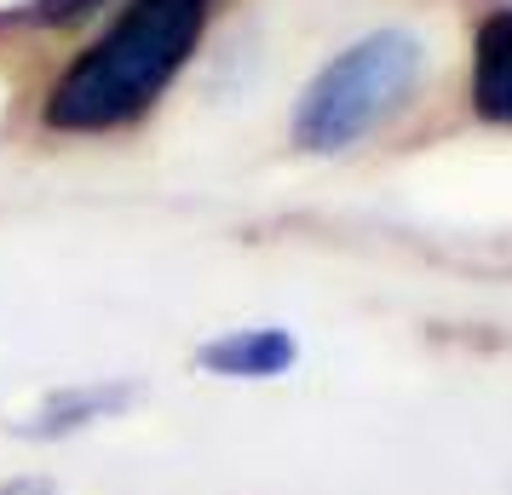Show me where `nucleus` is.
<instances>
[{"label": "nucleus", "mask_w": 512, "mask_h": 495, "mask_svg": "<svg viewBox=\"0 0 512 495\" xmlns=\"http://www.w3.org/2000/svg\"><path fill=\"white\" fill-rule=\"evenodd\" d=\"M213 18V0H127L121 18L47 93V127L58 133H116L139 121L190 64Z\"/></svg>", "instance_id": "1"}, {"label": "nucleus", "mask_w": 512, "mask_h": 495, "mask_svg": "<svg viewBox=\"0 0 512 495\" xmlns=\"http://www.w3.org/2000/svg\"><path fill=\"white\" fill-rule=\"evenodd\" d=\"M420 64H426V47L409 29H374L363 41H351L305 87L300 116H294L300 150L334 156V150H351L357 139H369L380 121H392L409 104Z\"/></svg>", "instance_id": "2"}, {"label": "nucleus", "mask_w": 512, "mask_h": 495, "mask_svg": "<svg viewBox=\"0 0 512 495\" xmlns=\"http://www.w3.org/2000/svg\"><path fill=\"white\" fill-rule=\"evenodd\" d=\"M472 110L495 127H512V6L489 12L472 41Z\"/></svg>", "instance_id": "3"}, {"label": "nucleus", "mask_w": 512, "mask_h": 495, "mask_svg": "<svg viewBox=\"0 0 512 495\" xmlns=\"http://www.w3.org/2000/svg\"><path fill=\"white\" fill-rule=\"evenodd\" d=\"M202 363L213 375H231V380H271L294 363V340L282 329H236L225 340H213Z\"/></svg>", "instance_id": "4"}, {"label": "nucleus", "mask_w": 512, "mask_h": 495, "mask_svg": "<svg viewBox=\"0 0 512 495\" xmlns=\"http://www.w3.org/2000/svg\"><path fill=\"white\" fill-rule=\"evenodd\" d=\"M87 6H93V0H41V12H35V18H81Z\"/></svg>", "instance_id": "5"}]
</instances>
